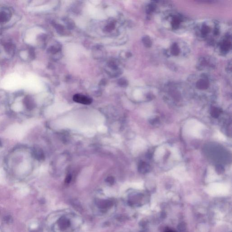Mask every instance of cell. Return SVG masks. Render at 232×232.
Listing matches in <instances>:
<instances>
[{
	"instance_id": "6da1fadb",
	"label": "cell",
	"mask_w": 232,
	"mask_h": 232,
	"mask_svg": "<svg viewBox=\"0 0 232 232\" xmlns=\"http://www.w3.org/2000/svg\"><path fill=\"white\" fill-rule=\"evenodd\" d=\"M186 83L189 91L201 97H213L218 90L216 80L209 73L199 72L191 74Z\"/></svg>"
},
{
	"instance_id": "7a4b0ae2",
	"label": "cell",
	"mask_w": 232,
	"mask_h": 232,
	"mask_svg": "<svg viewBox=\"0 0 232 232\" xmlns=\"http://www.w3.org/2000/svg\"><path fill=\"white\" fill-rule=\"evenodd\" d=\"M160 21L164 29L178 35L192 30L195 23L192 19L172 9L160 14Z\"/></svg>"
},
{
	"instance_id": "3957f363",
	"label": "cell",
	"mask_w": 232,
	"mask_h": 232,
	"mask_svg": "<svg viewBox=\"0 0 232 232\" xmlns=\"http://www.w3.org/2000/svg\"><path fill=\"white\" fill-rule=\"evenodd\" d=\"M228 28L215 20H205L195 23L192 29L196 38L213 47Z\"/></svg>"
},
{
	"instance_id": "277c9868",
	"label": "cell",
	"mask_w": 232,
	"mask_h": 232,
	"mask_svg": "<svg viewBox=\"0 0 232 232\" xmlns=\"http://www.w3.org/2000/svg\"><path fill=\"white\" fill-rule=\"evenodd\" d=\"M190 48L186 41L181 39H174L171 41L163 51L165 56L168 59L181 60L188 57Z\"/></svg>"
},
{
	"instance_id": "5b68a950",
	"label": "cell",
	"mask_w": 232,
	"mask_h": 232,
	"mask_svg": "<svg viewBox=\"0 0 232 232\" xmlns=\"http://www.w3.org/2000/svg\"><path fill=\"white\" fill-rule=\"evenodd\" d=\"M214 50L219 56H228L232 51L231 30L228 28L213 46Z\"/></svg>"
},
{
	"instance_id": "8992f818",
	"label": "cell",
	"mask_w": 232,
	"mask_h": 232,
	"mask_svg": "<svg viewBox=\"0 0 232 232\" xmlns=\"http://www.w3.org/2000/svg\"><path fill=\"white\" fill-rule=\"evenodd\" d=\"M171 2L168 1H153L149 2L145 6V11L149 17L157 14H162L172 8Z\"/></svg>"
},
{
	"instance_id": "52a82bcc",
	"label": "cell",
	"mask_w": 232,
	"mask_h": 232,
	"mask_svg": "<svg viewBox=\"0 0 232 232\" xmlns=\"http://www.w3.org/2000/svg\"><path fill=\"white\" fill-rule=\"evenodd\" d=\"M217 65L216 60L212 56L203 55L198 59L196 67L200 72L207 73L214 70Z\"/></svg>"
},
{
	"instance_id": "ba28073f",
	"label": "cell",
	"mask_w": 232,
	"mask_h": 232,
	"mask_svg": "<svg viewBox=\"0 0 232 232\" xmlns=\"http://www.w3.org/2000/svg\"><path fill=\"white\" fill-rule=\"evenodd\" d=\"M73 100L76 103L81 104L89 105L92 102V99L86 96L80 94H76L73 97Z\"/></svg>"
},
{
	"instance_id": "9c48e42d",
	"label": "cell",
	"mask_w": 232,
	"mask_h": 232,
	"mask_svg": "<svg viewBox=\"0 0 232 232\" xmlns=\"http://www.w3.org/2000/svg\"><path fill=\"white\" fill-rule=\"evenodd\" d=\"M143 43L146 47H151L153 44L152 39L148 36H145L142 39Z\"/></svg>"
},
{
	"instance_id": "30bf717a",
	"label": "cell",
	"mask_w": 232,
	"mask_h": 232,
	"mask_svg": "<svg viewBox=\"0 0 232 232\" xmlns=\"http://www.w3.org/2000/svg\"><path fill=\"white\" fill-rule=\"evenodd\" d=\"M112 204V203L109 201H102L99 203V206L101 208H106L110 207Z\"/></svg>"
},
{
	"instance_id": "8fae6325",
	"label": "cell",
	"mask_w": 232,
	"mask_h": 232,
	"mask_svg": "<svg viewBox=\"0 0 232 232\" xmlns=\"http://www.w3.org/2000/svg\"><path fill=\"white\" fill-rule=\"evenodd\" d=\"M59 224H60V227L61 229H65L69 225V222L68 221L65 219H61L60 222H59Z\"/></svg>"
},
{
	"instance_id": "7c38bea8",
	"label": "cell",
	"mask_w": 232,
	"mask_h": 232,
	"mask_svg": "<svg viewBox=\"0 0 232 232\" xmlns=\"http://www.w3.org/2000/svg\"><path fill=\"white\" fill-rule=\"evenodd\" d=\"M148 169V166L145 162H141L139 166V170L141 172H146Z\"/></svg>"
},
{
	"instance_id": "4fadbf2b",
	"label": "cell",
	"mask_w": 232,
	"mask_h": 232,
	"mask_svg": "<svg viewBox=\"0 0 232 232\" xmlns=\"http://www.w3.org/2000/svg\"><path fill=\"white\" fill-rule=\"evenodd\" d=\"M220 112V111L219 109L216 108H214L212 110V115L213 117H217L219 115Z\"/></svg>"
},
{
	"instance_id": "5bb4252c",
	"label": "cell",
	"mask_w": 232,
	"mask_h": 232,
	"mask_svg": "<svg viewBox=\"0 0 232 232\" xmlns=\"http://www.w3.org/2000/svg\"><path fill=\"white\" fill-rule=\"evenodd\" d=\"M178 230L181 232L185 231V230H186V225L184 223H180L178 225Z\"/></svg>"
},
{
	"instance_id": "9a60e30c",
	"label": "cell",
	"mask_w": 232,
	"mask_h": 232,
	"mask_svg": "<svg viewBox=\"0 0 232 232\" xmlns=\"http://www.w3.org/2000/svg\"><path fill=\"white\" fill-rule=\"evenodd\" d=\"M107 180V182H109L110 184H112L114 182V179L112 177H109Z\"/></svg>"
},
{
	"instance_id": "2e32d148",
	"label": "cell",
	"mask_w": 232,
	"mask_h": 232,
	"mask_svg": "<svg viewBox=\"0 0 232 232\" xmlns=\"http://www.w3.org/2000/svg\"><path fill=\"white\" fill-rule=\"evenodd\" d=\"M71 175H68L67 176L66 178L65 182H66L67 183H68L70 182V181H71Z\"/></svg>"
},
{
	"instance_id": "e0dca14e",
	"label": "cell",
	"mask_w": 232,
	"mask_h": 232,
	"mask_svg": "<svg viewBox=\"0 0 232 232\" xmlns=\"http://www.w3.org/2000/svg\"><path fill=\"white\" fill-rule=\"evenodd\" d=\"M217 169L218 171L220 172V173L221 172L222 170H223V168H222V167H221V166H219V167H218Z\"/></svg>"
},
{
	"instance_id": "ac0fdd59",
	"label": "cell",
	"mask_w": 232,
	"mask_h": 232,
	"mask_svg": "<svg viewBox=\"0 0 232 232\" xmlns=\"http://www.w3.org/2000/svg\"><path fill=\"white\" fill-rule=\"evenodd\" d=\"M167 232H175L172 231H168Z\"/></svg>"
}]
</instances>
